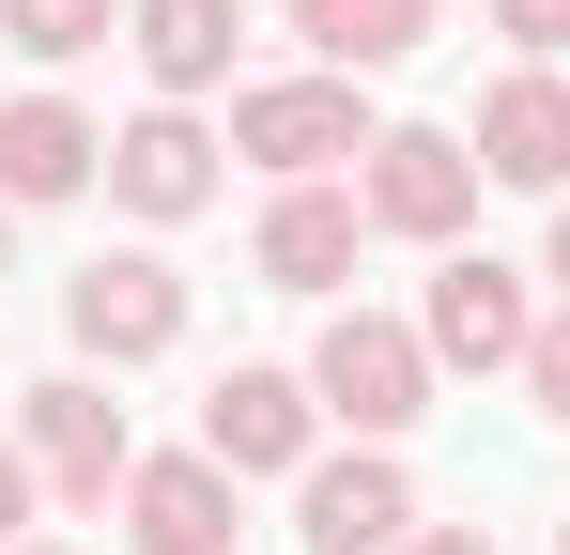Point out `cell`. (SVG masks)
Instances as JSON below:
<instances>
[{"instance_id":"obj_1","label":"cell","mask_w":570,"mask_h":555,"mask_svg":"<svg viewBox=\"0 0 570 555\" xmlns=\"http://www.w3.org/2000/svg\"><path fill=\"white\" fill-rule=\"evenodd\" d=\"M308 401H324V417H355V432H416V417H432V340H416V324H385V309H340V324H324V340H308Z\"/></svg>"},{"instance_id":"obj_2","label":"cell","mask_w":570,"mask_h":555,"mask_svg":"<svg viewBox=\"0 0 570 555\" xmlns=\"http://www.w3.org/2000/svg\"><path fill=\"white\" fill-rule=\"evenodd\" d=\"M371 139H385V124L355 108L340 62H324V78H247V93H232V155H263L278 185H324L340 155H371Z\"/></svg>"},{"instance_id":"obj_3","label":"cell","mask_w":570,"mask_h":555,"mask_svg":"<svg viewBox=\"0 0 570 555\" xmlns=\"http://www.w3.org/2000/svg\"><path fill=\"white\" fill-rule=\"evenodd\" d=\"M478 139H448V124H385L371 139V171H355V201H371V232H416V247H448L478 216Z\"/></svg>"},{"instance_id":"obj_4","label":"cell","mask_w":570,"mask_h":555,"mask_svg":"<svg viewBox=\"0 0 570 555\" xmlns=\"http://www.w3.org/2000/svg\"><path fill=\"white\" fill-rule=\"evenodd\" d=\"M16 448H31V478H47V494H78V509H108V494L139 478V448H124V401H108L94 370L31 386V401H16Z\"/></svg>"},{"instance_id":"obj_5","label":"cell","mask_w":570,"mask_h":555,"mask_svg":"<svg viewBox=\"0 0 570 555\" xmlns=\"http://www.w3.org/2000/svg\"><path fill=\"white\" fill-rule=\"evenodd\" d=\"M62 324H78V356L139 370V356H170V340H186V278L155 263V247H108V263L62 278Z\"/></svg>"},{"instance_id":"obj_6","label":"cell","mask_w":570,"mask_h":555,"mask_svg":"<svg viewBox=\"0 0 570 555\" xmlns=\"http://www.w3.org/2000/svg\"><path fill=\"white\" fill-rule=\"evenodd\" d=\"M432 370H524V340H540V309H524V263H493V247H448V278H432Z\"/></svg>"},{"instance_id":"obj_7","label":"cell","mask_w":570,"mask_h":555,"mask_svg":"<svg viewBox=\"0 0 570 555\" xmlns=\"http://www.w3.org/2000/svg\"><path fill=\"white\" fill-rule=\"evenodd\" d=\"M308 417H324V401H308V370H216V401H200V448L232 463V478H308Z\"/></svg>"},{"instance_id":"obj_8","label":"cell","mask_w":570,"mask_h":555,"mask_svg":"<svg viewBox=\"0 0 570 555\" xmlns=\"http://www.w3.org/2000/svg\"><path fill=\"white\" fill-rule=\"evenodd\" d=\"M293 541H308V555H401V541H416V478H401L385 448L308 463V494H293Z\"/></svg>"},{"instance_id":"obj_9","label":"cell","mask_w":570,"mask_h":555,"mask_svg":"<svg viewBox=\"0 0 570 555\" xmlns=\"http://www.w3.org/2000/svg\"><path fill=\"white\" fill-rule=\"evenodd\" d=\"M232 525H247V509H232V463L216 448H170V463L124 478V541L139 555H232Z\"/></svg>"},{"instance_id":"obj_10","label":"cell","mask_w":570,"mask_h":555,"mask_svg":"<svg viewBox=\"0 0 570 555\" xmlns=\"http://www.w3.org/2000/svg\"><path fill=\"white\" fill-rule=\"evenodd\" d=\"M108 201L155 216V232L200 216V201H216V139H200V108H139V124L108 139Z\"/></svg>"},{"instance_id":"obj_11","label":"cell","mask_w":570,"mask_h":555,"mask_svg":"<svg viewBox=\"0 0 570 555\" xmlns=\"http://www.w3.org/2000/svg\"><path fill=\"white\" fill-rule=\"evenodd\" d=\"M478 171L556 201V185H570V78H540V62H524V78L478 93Z\"/></svg>"},{"instance_id":"obj_12","label":"cell","mask_w":570,"mask_h":555,"mask_svg":"<svg viewBox=\"0 0 570 555\" xmlns=\"http://www.w3.org/2000/svg\"><path fill=\"white\" fill-rule=\"evenodd\" d=\"M355 232H371L355 185H278V201H263V278H278V293H340V278H355Z\"/></svg>"},{"instance_id":"obj_13","label":"cell","mask_w":570,"mask_h":555,"mask_svg":"<svg viewBox=\"0 0 570 555\" xmlns=\"http://www.w3.org/2000/svg\"><path fill=\"white\" fill-rule=\"evenodd\" d=\"M94 171H108V139L62 93H16V108H0V201H78Z\"/></svg>"},{"instance_id":"obj_14","label":"cell","mask_w":570,"mask_h":555,"mask_svg":"<svg viewBox=\"0 0 570 555\" xmlns=\"http://www.w3.org/2000/svg\"><path fill=\"white\" fill-rule=\"evenodd\" d=\"M232 31H247V0H139V16H124V47H139V78L170 93V108L232 78Z\"/></svg>"},{"instance_id":"obj_15","label":"cell","mask_w":570,"mask_h":555,"mask_svg":"<svg viewBox=\"0 0 570 555\" xmlns=\"http://www.w3.org/2000/svg\"><path fill=\"white\" fill-rule=\"evenodd\" d=\"M432 16H448V0H293V31H308L340 78H371V62H401V47H432Z\"/></svg>"},{"instance_id":"obj_16","label":"cell","mask_w":570,"mask_h":555,"mask_svg":"<svg viewBox=\"0 0 570 555\" xmlns=\"http://www.w3.org/2000/svg\"><path fill=\"white\" fill-rule=\"evenodd\" d=\"M0 31H16L31 62H94L108 31H124V0H0Z\"/></svg>"},{"instance_id":"obj_17","label":"cell","mask_w":570,"mask_h":555,"mask_svg":"<svg viewBox=\"0 0 570 555\" xmlns=\"http://www.w3.org/2000/svg\"><path fill=\"white\" fill-rule=\"evenodd\" d=\"M493 31H509L524 62H556V47H570V0H493Z\"/></svg>"},{"instance_id":"obj_18","label":"cell","mask_w":570,"mask_h":555,"mask_svg":"<svg viewBox=\"0 0 570 555\" xmlns=\"http://www.w3.org/2000/svg\"><path fill=\"white\" fill-rule=\"evenodd\" d=\"M524 386H540V417H570V309L540 324V340H524Z\"/></svg>"},{"instance_id":"obj_19","label":"cell","mask_w":570,"mask_h":555,"mask_svg":"<svg viewBox=\"0 0 570 555\" xmlns=\"http://www.w3.org/2000/svg\"><path fill=\"white\" fill-rule=\"evenodd\" d=\"M31 541V448H0V555Z\"/></svg>"},{"instance_id":"obj_20","label":"cell","mask_w":570,"mask_h":555,"mask_svg":"<svg viewBox=\"0 0 570 555\" xmlns=\"http://www.w3.org/2000/svg\"><path fill=\"white\" fill-rule=\"evenodd\" d=\"M401 555H493V541H478V525H416Z\"/></svg>"},{"instance_id":"obj_21","label":"cell","mask_w":570,"mask_h":555,"mask_svg":"<svg viewBox=\"0 0 570 555\" xmlns=\"http://www.w3.org/2000/svg\"><path fill=\"white\" fill-rule=\"evenodd\" d=\"M540 278H570V201H556V263H540Z\"/></svg>"},{"instance_id":"obj_22","label":"cell","mask_w":570,"mask_h":555,"mask_svg":"<svg viewBox=\"0 0 570 555\" xmlns=\"http://www.w3.org/2000/svg\"><path fill=\"white\" fill-rule=\"evenodd\" d=\"M0 247H16V201H0Z\"/></svg>"},{"instance_id":"obj_23","label":"cell","mask_w":570,"mask_h":555,"mask_svg":"<svg viewBox=\"0 0 570 555\" xmlns=\"http://www.w3.org/2000/svg\"><path fill=\"white\" fill-rule=\"evenodd\" d=\"M16 555H62V541H16Z\"/></svg>"},{"instance_id":"obj_24","label":"cell","mask_w":570,"mask_h":555,"mask_svg":"<svg viewBox=\"0 0 570 555\" xmlns=\"http://www.w3.org/2000/svg\"><path fill=\"white\" fill-rule=\"evenodd\" d=\"M556 555H570V525H556Z\"/></svg>"}]
</instances>
